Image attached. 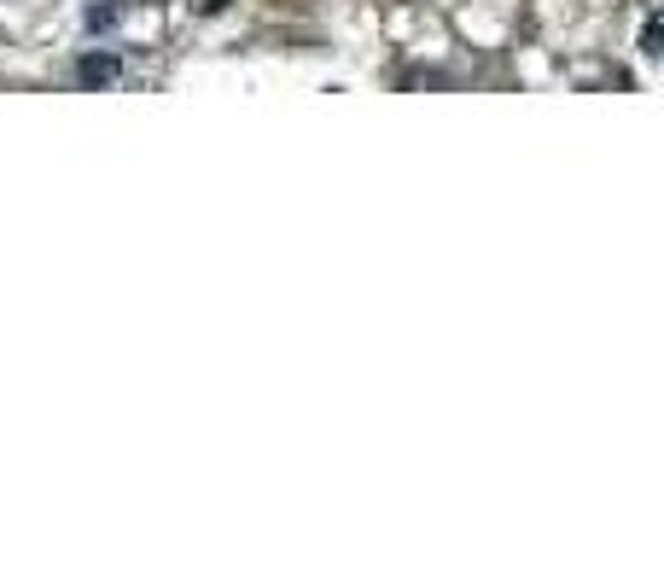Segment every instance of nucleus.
I'll list each match as a JSON object with an SVG mask.
<instances>
[{
    "label": "nucleus",
    "mask_w": 664,
    "mask_h": 583,
    "mask_svg": "<svg viewBox=\"0 0 664 583\" xmlns=\"http://www.w3.org/2000/svg\"><path fill=\"white\" fill-rule=\"evenodd\" d=\"M76 76H82L88 88H105V82H117V76H123V65H117V53H82Z\"/></svg>",
    "instance_id": "f257e3e1"
},
{
    "label": "nucleus",
    "mask_w": 664,
    "mask_h": 583,
    "mask_svg": "<svg viewBox=\"0 0 664 583\" xmlns=\"http://www.w3.org/2000/svg\"><path fill=\"white\" fill-rule=\"evenodd\" d=\"M641 53H653V59H664V12H653V18L641 24Z\"/></svg>",
    "instance_id": "f03ea898"
}]
</instances>
